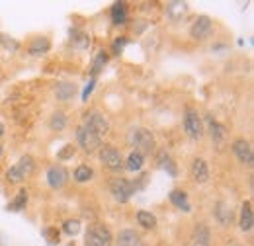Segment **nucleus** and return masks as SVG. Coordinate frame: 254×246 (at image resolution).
<instances>
[{
  "instance_id": "f257e3e1",
  "label": "nucleus",
  "mask_w": 254,
  "mask_h": 246,
  "mask_svg": "<svg viewBox=\"0 0 254 246\" xmlns=\"http://www.w3.org/2000/svg\"><path fill=\"white\" fill-rule=\"evenodd\" d=\"M129 143H131V147H133L137 153H141L143 156L155 153V149H157L155 135H153V131L147 129V127H135V129L129 133Z\"/></svg>"
},
{
  "instance_id": "f03ea898",
  "label": "nucleus",
  "mask_w": 254,
  "mask_h": 246,
  "mask_svg": "<svg viewBox=\"0 0 254 246\" xmlns=\"http://www.w3.org/2000/svg\"><path fill=\"white\" fill-rule=\"evenodd\" d=\"M35 172V158L32 154H24L14 166L6 170V180L10 184H22L26 178H30Z\"/></svg>"
},
{
  "instance_id": "7ed1b4c3",
  "label": "nucleus",
  "mask_w": 254,
  "mask_h": 246,
  "mask_svg": "<svg viewBox=\"0 0 254 246\" xmlns=\"http://www.w3.org/2000/svg\"><path fill=\"white\" fill-rule=\"evenodd\" d=\"M86 246H114V235L104 223H92L84 233Z\"/></svg>"
},
{
  "instance_id": "20e7f679",
  "label": "nucleus",
  "mask_w": 254,
  "mask_h": 246,
  "mask_svg": "<svg viewBox=\"0 0 254 246\" xmlns=\"http://www.w3.org/2000/svg\"><path fill=\"white\" fill-rule=\"evenodd\" d=\"M184 131L193 141H199L205 135L201 116H199V112L195 108H186V112H184Z\"/></svg>"
},
{
  "instance_id": "39448f33",
  "label": "nucleus",
  "mask_w": 254,
  "mask_h": 246,
  "mask_svg": "<svg viewBox=\"0 0 254 246\" xmlns=\"http://www.w3.org/2000/svg\"><path fill=\"white\" fill-rule=\"evenodd\" d=\"M76 143H78V147H80L84 153H88V154L100 151V147L104 145L102 139H100L98 135H94L84 123L76 127Z\"/></svg>"
},
{
  "instance_id": "423d86ee",
  "label": "nucleus",
  "mask_w": 254,
  "mask_h": 246,
  "mask_svg": "<svg viewBox=\"0 0 254 246\" xmlns=\"http://www.w3.org/2000/svg\"><path fill=\"white\" fill-rule=\"evenodd\" d=\"M100 160L110 172H120L124 170V156L114 147V145H102L100 147Z\"/></svg>"
},
{
  "instance_id": "0eeeda50",
  "label": "nucleus",
  "mask_w": 254,
  "mask_h": 246,
  "mask_svg": "<svg viewBox=\"0 0 254 246\" xmlns=\"http://www.w3.org/2000/svg\"><path fill=\"white\" fill-rule=\"evenodd\" d=\"M231 149H233L235 158H237L243 166H247V168H251V166H253L254 151H253V145H251V141H249V139H245V137H237V139L233 141Z\"/></svg>"
},
{
  "instance_id": "6e6552de",
  "label": "nucleus",
  "mask_w": 254,
  "mask_h": 246,
  "mask_svg": "<svg viewBox=\"0 0 254 246\" xmlns=\"http://www.w3.org/2000/svg\"><path fill=\"white\" fill-rule=\"evenodd\" d=\"M84 125H86L94 135H98L100 139H104V137L110 133V129H112V125H110V122H108V118H106L104 114L96 112V110L84 116Z\"/></svg>"
},
{
  "instance_id": "1a4fd4ad",
  "label": "nucleus",
  "mask_w": 254,
  "mask_h": 246,
  "mask_svg": "<svg viewBox=\"0 0 254 246\" xmlns=\"http://www.w3.org/2000/svg\"><path fill=\"white\" fill-rule=\"evenodd\" d=\"M110 193L114 195V199L116 201H120V203H127L131 197H133V193H135V189H133V185L131 182L127 180V178H114L112 182H110Z\"/></svg>"
},
{
  "instance_id": "9d476101",
  "label": "nucleus",
  "mask_w": 254,
  "mask_h": 246,
  "mask_svg": "<svg viewBox=\"0 0 254 246\" xmlns=\"http://www.w3.org/2000/svg\"><path fill=\"white\" fill-rule=\"evenodd\" d=\"M213 31V20L209 16H197L190 26V37L195 41H203Z\"/></svg>"
},
{
  "instance_id": "9b49d317",
  "label": "nucleus",
  "mask_w": 254,
  "mask_h": 246,
  "mask_svg": "<svg viewBox=\"0 0 254 246\" xmlns=\"http://www.w3.org/2000/svg\"><path fill=\"white\" fill-rule=\"evenodd\" d=\"M45 180H47V185L51 189H61L68 182V170L64 168L63 164H53V166L47 168Z\"/></svg>"
},
{
  "instance_id": "f8f14e48",
  "label": "nucleus",
  "mask_w": 254,
  "mask_h": 246,
  "mask_svg": "<svg viewBox=\"0 0 254 246\" xmlns=\"http://www.w3.org/2000/svg\"><path fill=\"white\" fill-rule=\"evenodd\" d=\"M190 174H191V180H193L195 184H199V185L207 184L209 178H211L207 160H205V158H193L190 166Z\"/></svg>"
},
{
  "instance_id": "ddd939ff",
  "label": "nucleus",
  "mask_w": 254,
  "mask_h": 246,
  "mask_svg": "<svg viewBox=\"0 0 254 246\" xmlns=\"http://www.w3.org/2000/svg\"><path fill=\"white\" fill-rule=\"evenodd\" d=\"M188 12H190V6H188V2H182V0H172V2H168L166 8H164V14H166V18H168L172 24L182 22V20L188 16Z\"/></svg>"
},
{
  "instance_id": "4468645a",
  "label": "nucleus",
  "mask_w": 254,
  "mask_h": 246,
  "mask_svg": "<svg viewBox=\"0 0 254 246\" xmlns=\"http://www.w3.org/2000/svg\"><path fill=\"white\" fill-rule=\"evenodd\" d=\"M213 217L221 227H229L235 221V211L227 201H217L213 205Z\"/></svg>"
},
{
  "instance_id": "2eb2a0df",
  "label": "nucleus",
  "mask_w": 254,
  "mask_h": 246,
  "mask_svg": "<svg viewBox=\"0 0 254 246\" xmlns=\"http://www.w3.org/2000/svg\"><path fill=\"white\" fill-rule=\"evenodd\" d=\"M114 246H145L143 245V239L137 231L133 229H124L120 231V235L114 239Z\"/></svg>"
},
{
  "instance_id": "dca6fc26",
  "label": "nucleus",
  "mask_w": 254,
  "mask_h": 246,
  "mask_svg": "<svg viewBox=\"0 0 254 246\" xmlns=\"http://www.w3.org/2000/svg\"><path fill=\"white\" fill-rule=\"evenodd\" d=\"M254 227V213H253V201L247 199L241 205V217H239V229L243 233H251Z\"/></svg>"
},
{
  "instance_id": "f3484780",
  "label": "nucleus",
  "mask_w": 254,
  "mask_h": 246,
  "mask_svg": "<svg viewBox=\"0 0 254 246\" xmlns=\"http://www.w3.org/2000/svg\"><path fill=\"white\" fill-rule=\"evenodd\" d=\"M205 123H207V131H209L211 141H213L215 145H221L223 141H225V137H227L225 125H221V123L217 122L215 118H211V116H205Z\"/></svg>"
},
{
  "instance_id": "a211bd4d",
  "label": "nucleus",
  "mask_w": 254,
  "mask_h": 246,
  "mask_svg": "<svg viewBox=\"0 0 254 246\" xmlns=\"http://www.w3.org/2000/svg\"><path fill=\"white\" fill-rule=\"evenodd\" d=\"M49 49H51V41L47 37H35L28 45V53L32 57H43V55L49 53Z\"/></svg>"
},
{
  "instance_id": "6ab92c4d",
  "label": "nucleus",
  "mask_w": 254,
  "mask_h": 246,
  "mask_svg": "<svg viewBox=\"0 0 254 246\" xmlns=\"http://www.w3.org/2000/svg\"><path fill=\"white\" fill-rule=\"evenodd\" d=\"M168 197H170V203H172L174 207L182 209L184 213H190L191 211L190 199H188V193H186V191H182V189H172Z\"/></svg>"
},
{
  "instance_id": "aec40b11",
  "label": "nucleus",
  "mask_w": 254,
  "mask_h": 246,
  "mask_svg": "<svg viewBox=\"0 0 254 246\" xmlns=\"http://www.w3.org/2000/svg\"><path fill=\"white\" fill-rule=\"evenodd\" d=\"M70 45L78 51H84L90 47V35L82 30H70Z\"/></svg>"
},
{
  "instance_id": "412c9836",
  "label": "nucleus",
  "mask_w": 254,
  "mask_h": 246,
  "mask_svg": "<svg viewBox=\"0 0 254 246\" xmlns=\"http://www.w3.org/2000/svg\"><path fill=\"white\" fill-rule=\"evenodd\" d=\"M110 18L114 26H126L127 24V8L124 2H116L110 10Z\"/></svg>"
},
{
  "instance_id": "4be33fe9",
  "label": "nucleus",
  "mask_w": 254,
  "mask_h": 246,
  "mask_svg": "<svg viewBox=\"0 0 254 246\" xmlns=\"http://www.w3.org/2000/svg\"><path fill=\"white\" fill-rule=\"evenodd\" d=\"M74 94H76V84H74V82H59V84L55 86V96H57L59 102H68V100H72Z\"/></svg>"
},
{
  "instance_id": "5701e85b",
  "label": "nucleus",
  "mask_w": 254,
  "mask_h": 246,
  "mask_svg": "<svg viewBox=\"0 0 254 246\" xmlns=\"http://www.w3.org/2000/svg\"><path fill=\"white\" fill-rule=\"evenodd\" d=\"M157 162H159L160 168H164V170H166V174H170L172 178H176V176H178V166H176L174 158L166 153V151H160Z\"/></svg>"
},
{
  "instance_id": "b1692460",
  "label": "nucleus",
  "mask_w": 254,
  "mask_h": 246,
  "mask_svg": "<svg viewBox=\"0 0 254 246\" xmlns=\"http://www.w3.org/2000/svg\"><path fill=\"white\" fill-rule=\"evenodd\" d=\"M143 164H145V156L141 153H137V151H131L129 156L124 160V168L127 172H139L143 168Z\"/></svg>"
},
{
  "instance_id": "393cba45",
  "label": "nucleus",
  "mask_w": 254,
  "mask_h": 246,
  "mask_svg": "<svg viewBox=\"0 0 254 246\" xmlns=\"http://www.w3.org/2000/svg\"><path fill=\"white\" fill-rule=\"evenodd\" d=\"M209 243H211L209 227H205L203 223H201V225H195V231H193V245L195 246H209Z\"/></svg>"
},
{
  "instance_id": "a878e982",
  "label": "nucleus",
  "mask_w": 254,
  "mask_h": 246,
  "mask_svg": "<svg viewBox=\"0 0 254 246\" xmlns=\"http://www.w3.org/2000/svg\"><path fill=\"white\" fill-rule=\"evenodd\" d=\"M72 178H74V182H78V184H86V182H90V180L94 178V170H92L88 164H78V166L74 168V172H72Z\"/></svg>"
},
{
  "instance_id": "bb28decb",
  "label": "nucleus",
  "mask_w": 254,
  "mask_h": 246,
  "mask_svg": "<svg viewBox=\"0 0 254 246\" xmlns=\"http://www.w3.org/2000/svg\"><path fill=\"white\" fill-rule=\"evenodd\" d=\"M137 223H139V227H143V229H147V231H153V229H157V217L153 215L151 211H145V209H141V211H137Z\"/></svg>"
},
{
  "instance_id": "cd10ccee",
  "label": "nucleus",
  "mask_w": 254,
  "mask_h": 246,
  "mask_svg": "<svg viewBox=\"0 0 254 246\" xmlns=\"http://www.w3.org/2000/svg\"><path fill=\"white\" fill-rule=\"evenodd\" d=\"M68 123V118L64 112H53L51 118H49V129L51 131H63Z\"/></svg>"
},
{
  "instance_id": "c85d7f7f",
  "label": "nucleus",
  "mask_w": 254,
  "mask_h": 246,
  "mask_svg": "<svg viewBox=\"0 0 254 246\" xmlns=\"http://www.w3.org/2000/svg\"><path fill=\"white\" fill-rule=\"evenodd\" d=\"M26 205H28V191H26V189H20V191L16 193L14 201H10L6 209H8V211H22Z\"/></svg>"
},
{
  "instance_id": "c756f323",
  "label": "nucleus",
  "mask_w": 254,
  "mask_h": 246,
  "mask_svg": "<svg viewBox=\"0 0 254 246\" xmlns=\"http://www.w3.org/2000/svg\"><path fill=\"white\" fill-rule=\"evenodd\" d=\"M108 59H110V55H108L106 51H100V53L94 57L92 66H90V72H92V76H94V78H96V74H98V72H102V70H104V66L108 64Z\"/></svg>"
},
{
  "instance_id": "7c9ffc66",
  "label": "nucleus",
  "mask_w": 254,
  "mask_h": 246,
  "mask_svg": "<svg viewBox=\"0 0 254 246\" xmlns=\"http://www.w3.org/2000/svg\"><path fill=\"white\" fill-rule=\"evenodd\" d=\"M63 233L68 237H76L80 233V221L78 219H66L63 223Z\"/></svg>"
},
{
  "instance_id": "2f4dec72",
  "label": "nucleus",
  "mask_w": 254,
  "mask_h": 246,
  "mask_svg": "<svg viewBox=\"0 0 254 246\" xmlns=\"http://www.w3.org/2000/svg\"><path fill=\"white\" fill-rule=\"evenodd\" d=\"M41 235H43V239H45L51 246H57L59 245V241H61V235H59V231H57L55 227H45Z\"/></svg>"
},
{
  "instance_id": "473e14b6",
  "label": "nucleus",
  "mask_w": 254,
  "mask_h": 246,
  "mask_svg": "<svg viewBox=\"0 0 254 246\" xmlns=\"http://www.w3.org/2000/svg\"><path fill=\"white\" fill-rule=\"evenodd\" d=\"M0 45L8 51V53H16L18 49H20V43L14 39V37H10V35H4V33H0Z\"/></svg>"
},
{
  "instance_id": "72a5a7b5",
  "label": "nucleus",
  "mask_w": 254,
  "mask_h": 246,
  "mask_svg": "<svg viewBox=\"0 0 254 246\" xmlns=\"http://www.w3.org/2000/svg\"><path fill=\"white\" fill-rule=\"evenodd\" d=\"M74 154H76V147L68 143V145H64L63 149L57 153V158H59V160H70Z\"/></svg>"
},
{
  "instance_id": "f704fd0d",
  "label": "nucleus",
  "mask_w": 254,
  "mask_h": 246,
  "mask_svg": "<svg viewBox=\"0 0 254 246\" xmlns=\"http://www.w3.org/2000/svg\"><path fill=\"white\" fill-rule=\"evenodd\" d=\"M94 86H96V78L92 76L90 80H88V84L84 86V90H82V94H80V98H82V102H88V96L92 94V90H94Z\"/></svg>"
},
{
  "instance_id": "c9c22d12",
  "label": "nucleus",
  "mask_w": 254,
  "mask_h": 246,
  "mask_svg": "<svg viewBox=\"0 0 254 246\" xmlns=\"http://www.w3.org/2000/svg\"><path fill=\"white\" fill-rule=\"evenodd\" d=\"M126 43H127V37H116V41H114V53L116 55H120L122 51H124V47H126Z\"/></svg>"
},
{
  "instance_id": "e433bc0d",
  "label": "nucleus",
  "mask_w": 254,
  "mask_h": 246,
  "mask_svg": "<svg viewBox=\"0 0 254 246\" xmlns=\"http://www.w3.org/2000/svg\"><path fill=\"white\" fill-rule=\"evenodd\" d=\"M147 180H149V174H141V176L137 178V182H131V185H133V189L137 191V189L145 187V184H147Z\"/></svg>"
},
{
  "instance_id": "4c0bfd02",
  "label": "nucleus",
  "mask_w": 254,
  "mask_h": 246,
  "mask_svg": "<svg viewBox=\"0 0 254 246\" xmlns=\"http://www.w3.org/2000/svg\"><path fill=\"white\" fill-rule=\"evenodd\" d=\"M4 133H6V127H4V125H2V123H0V137H2V135H4Z\"/></svg>"
},
{
  "instance_id": "58836bf2",
  "label": "nucleus",
  "mask_w": 254,
  "mask_h": 246,
  "mask_svg": "<svg viewBox=\"0 0 254 246\" xmlns=\"http://www.w3.org/2000/svg\"><path fill=\"white\" fill-rule=\"evenodd\" d=\"M2 156H4V147L0 145V158H2Z\"/></svg>"
},
{
  "instance_id": "ea45409f",
  "label": "nucleus",
  "mask_w": 254,
  "mask_h": 246,
  "mask_svg": "<svg viewBox=\"0 0 254 246\" xmlns=\"http://www.w3.org/2000/svg\"><path fill=\"white\" fill-rule=\"evenodd\" d=\"M66 246H76V245H74V243H68V245H66Z\"/></svg>"
}]
</instances>
